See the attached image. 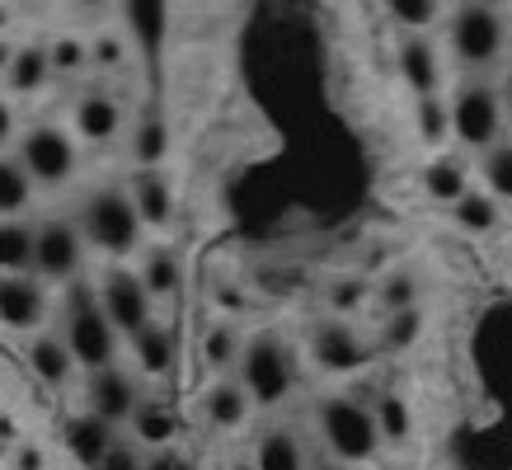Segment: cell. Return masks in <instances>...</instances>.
Listing matches in <instances>:
<instances>
[{
	"instance_id": "1",
	"label": "cell",
	"mask_w": 512,
	"mask_h": 470,
	"mask_svg": "<svg viewBox=\"0 0 512 470\" xmlns=\"http://www.w3.org/2000/svg\"><path fill=\"white\" fill-rule=\"evenodd\" d=\"M315 423H320V438L334 452L339 466H362L381 452V428H376V414L367 400L357 395H329L325 405L315 409Z\"/></svg>"
},
{
	"instance_id": "2",
	"label": "cell",
	"mask_w": 512,
	"mask_h": 470,
	"mask_svg": "<svg viewBox=\"0 0 512 470\" xmlns=\"http://www.w3.org/2000/svg\"><path fill=\"white\" fill-rule=\"evenodd\" d=\"M62 339L71 348L76 367L85 372H104V367H118V329L109 325V315L99 306V297H90L85 287H71L66 297V315H62Z\"/></svg>"
},
{
	"instance_id": "3",
	"label": "cell",
	"mask_w": 512,
	"mask_h": 470,
	"mask_svg": "<svg viewBox=\"0 0 512 470\" xmlns=\"http://www.w3.org/2000/svg\"><path fill=\"white\" fill-rule=\"evenodd\" d=\"M80 231H85V240H90L94 250L113 254V259H127V254L141 250L146 221H141L132 193H123V188H94L90 198H85V207H80Z\"/></svg>"
},
{
	"instance_id": "4",
	"label": "cell",
	"mask_w": 512,
	"mask_h": 470,
	"mask_svg": "<svg viewBox=\"0 0 512 470\" xmlns=\"http://www.w3.org/2000/svg\"><path fill=\"white\" fill-rule=\"evenodd\" d=\"M447 47L466 71H489L508 47V15L498 5H484V0L456 5L447 19Z\"/></svg>"
},
{
	"instance_id": "5",
	"label": "cell",
	"mask_w": 512,
	"mask_h": 470,
	"mask_svg": "<svg viewBox=\"0 0 512 470\" xmlns=\"http://www.w3.org/2000/svg\"><path fill=\"white\" fill-rule=\"evenodd\" d=\"M240 386L249 391L254 405H282L296 386V353L292 344L264 329L245 344V358H240Z\"/></svg>"
},
{
	"instance_id": "6",
	"label": "cell",
	"mask_w": 512,
	"mask_h": 470,
	"mask_svg": "<svg viewBox=\"0 0 512 470\" xmlns=\"http://www.w3.org/2000/svg\"><path fill=\"white\" fill-rule=\"evenodd\" d=\"M451 104V137L470 146V151H494L503 141V94L489 80H466L456 85V94L447 99Z\"/></svg>"
},
{
	"instance_id": "7",
	"label": "cell",
	"mask_w": 512,
	"mask_h": 470,
	"mask_svg": "<svg viewBox=\"0 0 512 470\" xmlns=\"http://www.w3.org/2000/svg\"><path fill=\"white\" fill-rule=\"evenodd\" d=\"M19 160L38 188H62L76 179V137L57 123H33L19 137Z\"/></svg>"
},
{
	"instance_id": "8",
	"label": "cell",
	"mask_w": 512,
	"mask_h": 470,
	"mask_svg": "<svg viewBox=\"0 0 512 470\" xmlns=\"http://www.w3.org/2000/svg\"><path fill=\"white\" fill-rule=\"evenodd\" d=\"M85 264V231L80 221L47 217L43 226H33V278L47 282H71Z\"/></svg>"
},
{
	"instance_id": "9",
	"label": "cell",
	"mask_w": 512,
	"mask_h": 470,
	"mask_svg": "<svg viewBox=\"0 0 512 470\" xmlns=\"http://www.w3.org/2000/svg\"><path fill=\"white\" fill-rule=\"evenodd\" d=\"M151 301L156 297L146 292V282H141L132 268H109L104 282H99V306H104L109 325L123 334L127 344H132L146 325H156V320H151Z\"/></svg>"
},
{
	"instance_id": "10",
	"label": "cell",
	"mask_w": 512,
	"mask_h": 470,
	"mask_svg": "<svg viewBox=\"0 0 512 470\" xmlns=\"http://www.w3.org/2000/svg\"><path fill=\"white\" fill-rule=\"evenodd\" d=\"M311 358L320 372H357L372 362V344L348 320H320L311 329Z\"/></svg>"
},
{
	"instance_id": "11",
	"label": "cell",
	"mask_w": 512,
	"mask_h": 470,
	"mask_svg": "<svg viewBox=\"0 0 512 470\" xmlns=\"http://www.w3.org/2000/svg\"><path fill=\"white\" fill-rule=\"evenodd\" d=\"M85 395H90V414H99L104 423H132V414L141 409V381L127 367H104V372L90 376V386H85Z\"/></svg>"
},
{
	"instance_id": "12",
	"label": "cell",
	"mask_w": 512,
	"mask_h": 470,
	"mask_svg": "<svg viewBox=\"0 0 512 470\" xmlns=\"http://www.w3.org/2000/svg\"><path fill=\"white\" fill-rule=\"evenodd\" d=\"M47 320V292L43 278L33 273H10L0 278V325L15 329V334H29Z\"/></svg>"
},
{
	"instance_id": "13",
	"label": "cell",
	"mask_w": 512,
	"mask_h": 470,
	"mask_svg": "<svg viewBox=\"0 0 512 470\" xmlns=\"http://www.w3.org/2000/svg\"><path fill=\"white\" fill-rule=\"evenodd\" d=\"M118 132H123V104L104 90L80 94L76 109H71V137L85 146H109Z\"/></svg>"
},
{
	"instance_id": "14",
	"label": "cell",
	"mask_w": 512,
	"mask_h": 470,
	"mask_svg": "<svg viewBox=\"0 0 512 470\" xmlns=\"http://www.w3.org/2000/svg\"><path fill=\"white\" fill-rule=\"evenodd\" d=\"M400 76L404 85L419 94V99H433L437 90H442V52H437V43L428 38V33H409L400 43Z\"/></svg>"
},
{
	"instance_id": "15",
	"label": "cell",
	"mask_w": 512,
	"mask_h": 470,
	"mask_svg": "<svg viewBox=\"0 0 512 470\" xmlns=\"http://www.w3.org/2000/svg\"><path fill=\"white\" fill-rule=\"evenodd\" d=\"M249 414H254V400L249 391L240 386V376H217L207 391H202V419L221 428V433H235V428H245Z\"/></svg>"
},
{
	"instance_id": "16",
	"label": "cell",
	"mask_w": 512,
	"mask_h": 470,
	"mask_svg": "<svg viewBox=\"0 0 512 470\" xmlns=\"http://www.w3.org/2000/svg\"><path fill=\"white\" fill-rule=\"evenodd\" d=\"M62 438H66V447H71V456H76L80 466L99 470V466H104V456L113 452L118 433H113V423H104L99 414H90V409H85V414H71V419H66Z\"/></svg>"
},
{
	"instance_id": "17",
	"label": "cell",
	"mask_w": 512,
	"mask_h": 470,
	"mask_svg": "<svg viewBox=\"0 0 512 470\" xmlns=\"http://www.w3.org/2000/svg\"><path fill=\"white\" fill-rule=\"evenodd\" d=\"M127 193H132V203H137V212H141L146 226L165 231V226L174 221V184L160 170H137V179H132Z\"/></svg>"
},
{
	"instance_id": "18",
	"label": "cell",
	"mask_w": 512,
	"mask_h": 470,
	"mask_svg": "<svg viewBox=\"0 0 512 470\" xmlns=\"http://www.w3.org/2000/svg\"><path fill=\"white\" fill-rule=\"evenodd\" d=\"M254 470H311L306 461V442L296 428H268L264 438L254 442Z\"/></svg>"
},
{
	"instance_id": "19",
	"label": "cell",
	"mask_w": 512,
	"mask_h": 470,
	"mask_svg": "<svg viewBox=\"0 0 512 470\" xmlns=\"http://www.w3.org/2000/svg\"><path fill=\"white\" fill-rule=\"evenodd\" d=\"M137 278L146 282V292L160 301H174L184 292V259L170 250V245H151V250L141 254V268Z\"/></svg>"
},
{
	"instance_id": "20",
	"label": "cell",
	"mask_w": 512,
	"mask_h": 470,
	"mask_svg": "<svg viewBox=\"0 0 512 470\" xmlns=\"http://www.w3.org/2000/svg\"><path fill=\"white\" fill-rule=\"evenodd\" d=\"M132 358H137V367L146 376H165V372H174V358H179V334H174L170 325H146L132 339Z\"/></svg>"
},
{
	"instance_id": "21",
	"label": "cell",
	"mask_w": 512,
	"mask_h": 470,
	"mask_svg": "<svg viewBox=\"0 0 512 470\" xmlns=\"http://www.w3.org/2000/svg\"><path fill=\"white\" fill-rule=\"evenodd\" d=\"M29 367L38 381H47V386H66L71 372H76V358H71V348H66L62 334H33Z\"/></svg>"
},
{
	"instance_id": "22",
	"label": "cell",
	"mask_w": 512,
	"mask_h": 470,
	"mask_svg": "<svg viewBox=\"0 0 512 470\" xmlns=\"http://www.w3.org/2000/svg\"><path fill=\"white\" fill-rule=\"evenodd\" d=\"M47 80H52V52H47V43H19L15 62L5 71L10 94H38Z\"/></svg>"
},
{
	"instance_id": "23",
	"label": "cell",
	"mask_w": 512,
	"mask_h": 470,
	"mask_svg": "<svg viewBox=\"0 0 512 470\" xmlns=\"http://www.w3.org/2000/svg\"><path fill=\"white\" fill-rule=\"evenodd\" d=\"M423 193L433 198V203H447V207H456L461 198L470 193V174H466V165L456 156H437V160H428L423 165Z\"/></svg>"
},
{
	"instance_id": "24",
	"label": "cell",
	"mask_w": 512,
	"mask_h": 470,
	"mask_svg": "<svg viewBox=\"0 0 512 470\" xmlns=\"http://www.w3.org/2000/svg\"><path fill=\"white\" fill-rule=\"evenodd\" d=\"M127 428H132V438H137L141 447H156V452H165V447L174 442V433H179V419H174L170 405H160V400H151V395H146Z\"/></svg>"
},
{
	"instance_id": "25",
	"label": "cell",
	"mask_w": 512,
	"mask_h": 470,
	"mask_svg": "<svg viewBox=\"0 0 512 470\" xmlns=\"http://www.w3.org/2000/svg\"><path fill=\"white\" fill-rule=\"evenodd\" d=\"M132 156H137L141 170H160L165 156H170V123H165V113H146L137 127H132Z\"/></svg>"
},
{
	"instance_id": "26",
	"label": "cell",
	"mask_w": 512,
	"mask_h": 470,
	"mask_svg": "<svg viewBox=\"0 0 512 470\" xmlns=\"http://www.w3.org/2000/svg\"><path fill=\"white\" fill-rule=\"evenodd\" d=\"M245 334L231 325V320H217V325L202 334V362L212 367V372H231V367H240V358H245Z\"/></svg>"
},
{
	"instance_id": "27",
	"label": "cell",
	"mask_w": 512,
	"mask_h": 470,
	"mask_svg": "<svg viewBox=\"0 0 512 470\" xmlns=\"http://www.w3.org/2000/svg\"><path fill=\"white\" fill-rule=\"evenodd\" d=\"M33 273V226L0 217V278Z\"/></svg>"
},
{
	"instance_id": "28",
	"label": "cell",
	"mask_w": 512,
	"mask_h": 470,
	"mask_svg": "<svg viewBox=\"0 0 512 470\" xmlns=\"http://www.w3.org/2000/svg\"><path fill=\"white\" fill-rule=\"evenodd\" d=\"M33 179L29 170H24V160L19 156H0V217L15 221V212H24V207L33 203Z\"/></svg>"
},
{
	"instance_id": "29",
	"label": "cell",
	"mask_w": 512,
	"mask_h": 470,
	"mask_svg": "<svg viewBox=\"0 0 512 470\" xmlns=\"http://www.w3.org/2000/svg\"><path fill=\"white\" fill-rule=\"evenodd\" d=\"M372 414H376V428H381V442H409V433H414V414H409V405H404V395L395 391H381L372 400Z\"/></svg>"
},
{
	"instance_id": "30",
	"label": "cell",
	"mask_w": 512,
	"mask_h": 470,
	"mask_svg": "<svg viewBox=\"0 0 512 470\" xmlns=\"http://www.w3.org/2000/svg\"><path fill=\"white\" fill-rule=\"evenodd\" d=\"M498 198H489V193H480V188H470L461 203L451 207V221L461 226V231H470V235H489L498 226Z\"/></svg>"
},
{
	"instance_id": "31",
	"label": "cell",
	"mask_w": 512,
	"mask_h": 470,
	"mask_svg": "<svg viewBox=\"0 0 512 470\" xmlns=\"http://www.w3.org/2000/svg\"><path fill=\"white\" fill-rule=\"evenodd\" d=\"M376 301L386 315H400V311H419V278L409 268H395L386 278L376 282Z\"/></svg>"
},
{
	"instance_id": "32",
	"label": "cell",
	"mask_w": 512,
	"mask_h": 470,
	"mask_svg": "<svg viewBox=\"0 0 512 470\" xmlns=\"http://www.w3.org/2000/svg\"><path fill=\"white\" fill-rule=\"evenodd\" d=\"M480 174H484V193H489V198L512 203V141H498L494 151H484Z\"/></svg>"
},
{
	"instance_id": "33",
	"label": "cell",
	"mask_w": 512,
	"mask_h": 470,
	"mask_svg": "<svg viewBox=\"0 0 512 470\" xmlns=\"http://www.w3.org/2000/svg\"><path fill=\"white\" fill-rule=\"evenodd\" d=\"M414 127H419V141H428V146H442V141L451 137V104L442 99V94H433V99H419V104H414Z\"/></svg>"
},
{
	"instance_id": "34",
	"label": "cell",
	"mask_w": 512,
	"mask_h": 470,
	"mask_svg": "<svg viewBox=\"0 0 512 470\" xmlns=\"http://www.w3.org/2000/svg\"><path fill=\"white\" fill-rule=\"evenodd\" d=\"M47 52H52V76H80L90 62V43L85 38H76V33H62V38H52L47 43Z\"/></svg>"
},
{
	"instance_id": "35",
	"label": "cell",
	"mask_w": 512,
	"mask_h": 470,
	"mask_svg": "<svg viewBox=\"0 0 512 470\" xmlns=\"http://www.w3.org/2000/svg\"><path fill=\"white\" fill-rule=\"evenodd\" d=\"M419 334H423V311L386 315V325H381V339H376V348H386V353H404V348L414 344Z\"/></svg>"
},
{
	"instance_id": "36",
	"label": "cell",
	"mask_w": 512,
	"mask_h": 470,
	"mask_svg": "<svg viewBox=\"0 0 512 470\" xmlns=\"http://www.w3.org/2000/svg\"><path fill=\"white\" fill-rule=\"evenodd\" d=\"M386 10H390L395 24H404V29H414V33L428 29V24H437V15H442L437 0H390Z\"/></svg>"
},
{
	"instance_id": "37",
	"label": "cell",
	"mask_w": 512,
	"mask_h": 470,
	"mask_svg": "<svg viewBox=\"0 0 512 470\" xmlns=\"http://www.w3.org/2000/svg\"><path fill=\"white\" fill-rule=\"evenodd\" d=\"M362 301H367V282L362 278H334L329 282V311H334V320L353 315Z\"/></svg>"
},
{
	"instance_id": "38",
	"label": "cell",
	"mask_w": 512,
	"mask_h": 470,
	"mask_svg": "<svg viewBox=\"0 0 512 470\" xmlns=\"http://www.w3.org/2000/svg\"><path fill=\"white\" fill-rule=\"evenodd\" d=\"M90 62L99 66V71H123L127 66V43L118 38V33H99L90 43Z\"/></svg>"
},
{
	"instance_id": "39",
	"label": "cell",
	"mask_w": 512,
	"mask_h": 470,
	"mask_svg": "<svg viewBox=\"0 0 512 470\" xmlns=\"http://www.w3.org/2000/svg\"><path fill=\"white\" fill-rule=\"evenodd\" d=\"M99 470H146L141 442H137V438H118V442H113V452L104 456V466H99Z\"/></svg>"
},
{
	"instance_id": "40",
	"label": "cell",
	"mask_w": 512,
	"mask_h": 470,
	"mask_svg": "<svg viewBox=\"0 0 512 470\" xmlns=\"http://www.w3.org/2000/svg\"><path fill=\"white\" fill-rule=\"evenodd\" d=\"M146 470H188V456L165 447V452H151L146 456Z\"/></svg>"
},
{
	"instance_id": "41",
	"label": "cell",
	"mask_w": 512,
	"mask_h": 470,
	"mask_svg": "<svg viewBox=\"0 0 512 470\" xmlns=\"http://www.w3.org/2000/svg\"><path fill=\"white\" fill-rule=\"evenodd\" d=\"M15 127H19L15 104H10V99H0V146H10V137H15Z\"/></svg>"
},
{
	"instance_id": "42",
	"label": "cell",
	"mask_w": 512,
	"mask_h": 470,
	"mask_svg": "<svg viewBox=\"0 0 512 470\" xmlns=\"http://www.w3.org/2000/svg\"><path fill=\"white\" fill-rule=\"evenodd\" d=\"M15 470H43V452H38V447H19Z\"/></svg>"
},
{
	"instance_id": "43",
	"label": "cell",
	"mask_w": 512,
	"mask_h": 470,
	"mask_svg": "<svg viewBox=\"0 0 512 470\" xmlns=\"http://www.w3.org/2000/svg\"><path fill=\"white\" fill-rule=\"evenodd\" d=\"M15 52H19V43H10V38L0 33V76L10 71V62H15Z\"/></svg>"
},
{
	"instance_id": "44",
	"label": "cell",
	"mask_w": 512,
	"mask_h": 470,
	"mask_svg": "<svg viewBox=\"0 0 512 470\" xmlns=\"http://www.w3.org/2000/svg\"><path fill=\"white\" fill-rule=\"evenodd\" d=\"M498 94H503V104L512 109V62H508V76H503V85H498Z\"/></svg>"
},
{
	"instance_id": "45",
	"label": "cell",
	"mask_w": 512,
	"mask_h": 470,
	"mask_svg": "<svg viewBox=\"0 0 512 470\" xmlns=\"http://www.w3.org/2000/svg\"><path fill=\"white\" fill-rule=\"evenodd\" d=\"M5 24H10V10H5V5H0V33H5Z\"/></svg>"
},
{
	"instance_id": "46",
	"label": "cell",
	"mask_w": 512,
	"mask_h": 470,
	"mask_svg": "<svg viewBox=\"0 0 512 470\" xmlns=\"http://www.w3.org/2000/svg\"><path fill=\"white\" fill-rule=\"evenodd\" d=\"M311 470H348V466H339V461H329V466H311Z\"/></svg>"
},
{
	"instance_id": "47",
	"label": "cell",
	"mask_w": 512,
	"mask_h": 470,
	"mask_svg": "<svg viewBox=\"0 0 512 470\" xmlns=\"http://www.w3.org/2000/svg\"><path fill=\"white\" fill-rule=\"evenodd\" d=\"M235 470H254V466H235Z\"/></svg>"
}]
</instances>
